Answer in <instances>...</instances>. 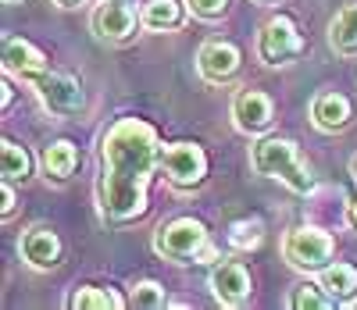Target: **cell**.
<instances>
[{"instance_id":"6da1fadb","label":"cell","mask_w":357,"mask_h":310,"mask_svg":"<svg viewBox=\"0 0 357 310\" xmlns=\"http://www.w3.org/2000/svg\"><path fill=\"white\" fill-rule=\"evenodd\" d=\"M161 164L158 129L143 118H122L100 139V214L114 225L146 214L151 175Z\"/></svg>"},{"instance_id":"7a4b0ae2","label":"cell","mask_w":357,"mask_h":310,"mask_svg":"<svg viewBox=\"0 0 357 310\" xmlns=\"http://www.w3.org/2000/svg\"><path fill=\"white\" fill-rule=\"evenodd\" d=\"M154 250L175 264H204L215 261V246L207 242V228L197 218H175L154 232Z\"/></svg>"},{"instance_id":"3957f363","label":"cell","mask_w":357,"mask_h":310,"mask_svg":"<svg viewBox=\"0 0 357 310\" xmlns=\"http://www.w3.org/2000/svg\"><path fill=\"white\" fill-rule=\"evenodd\" d=\"M254 168L268 178H279L282 185H289L293 193L307 196L314 189V178L311 171L301 164V157H296V146L289 139H279V136H268L254 146Z\"/></svg>"},{"instance_id":"277c9868","label":"cell","mask_w":357,"mask_h":310,"mask_svg":"<svg viewBox=\"0 0 357 310\" xmlns=\"http://www.w3.org/2000/svg\"><path fill=\"white\" fill-rule=\"evenodd\" d=\"M333 254H336V242L329 232H321L314 225H301L293 228L286 239H282V257L296 268V271H321L333 264Z\"/></svg>"},{"instance_id":"5b68a950","label":"cell","mask_w":357,"mask_h":310,"mask_svg":"<svg viewBox=\"0 0 357 310\" xmlns=\"http://www.w3.org/2000/svg\"><path fill=\"white\" fill-rule=\"evenodd\" d=\"M304 50V40H301V29H296V22L289 15H275L268 18L261 25L257 33V57L264 61V65H286V61H293L296 54Z\"/></svg>"},{"instance_id":"8992f818","label":"cell","mask_w":357,"mask_h":310,"mask_svg":"<svg viewBox=\"0 0 357 310\" xmlns=\"http://www.w3.org/2000/svg\"><path fill=\"white\" fill-rule=\"evenodd\" d=\"M36 93H40V100L50 114H61V118H72V114H82L86 111V93L82 86L65 75V72H43L33 79Z\"/></svg>"},{"instance_id":"52a82bcc","label":"cell","mask_w":357,"mask_h":310,"mask_svg":"<svg viewBox=\"0 0 357 310\" xmlns=\"http://www.w3.org/2000/svg\"><path fill=\"white\" fill-rule=\"evenodd\" d=\"M161 168H165L172 185L193 189V185H200L204 175H207V153L197 143H172V146L161 150Z\"/></svg>"},{"instance_id":"ba28073f","label":"cell","mask_w":357,"mask_h":310,"mask_svg":"<svg viewBox=\"0 0 357 310\" xmlns=\"http://www.w3.org/2000/svg\"><path fill=\"white\" fill-rule=\"evenodd\" d=\"M207 286H211V293H215V300H218L222 307H240V303H247V300H250V289H254L250 271H247L240 261H218V264L211 268V274H207Z\"/></svg>"},{"instance_id":"9c48e42d","label":"cell","mask_w":357,"mask_h":310,"mask_svg":"<svg viewBox=\"0 0 357 310\" xmlns=\"http://www.w3.org/2000/svg\"><path fill=\"white\" fill-rule=\"evenodd\" d=\"M232 121H236V129L247 132V136L264 132V129L275 121V104H272V97H268V93H261V89L236 93V100H232Z\"/></svg>"},{"instance_id":"30bf717a","label":"cell","mask_w":357,"mask_h":310,"mask_svg":"<svg viewBox=\"0 0 357 310\" xmlns=\"http://www.w3.org/2000/svg\"><path fill=\"white\" fill-rule=\"evenodd\" d=\"M197 72H200L204 82L222 86L240 72V50L232 43H222V40H207L197 54Z\"/></svg>"},{"instance_id":"8fae6325","label":"cell","mask_w":357,"mask_h":310,"mask_svg":"<svg viewBox=\"0 0 357 310\" xmlns=\"http://www.w3.org/2000/svg\"><path fill=\"white\" fill-rule=\"evenodd\" d=\"M93 33L107 43H126L136 33V11L126 0H100L93 11Z\"/></svg>"},{"instance_id":"7c38bea8","label":"cell","mask_w":357,"mask_h":310,"mask_svg":"<svg viewBox=\"0 0 357 310\" xmlns=\"http://www.w3.org/2000/svg\"><path fill=\"white\" fill-rule=\"evenodd\" d=\"M22 261L33 268V271H50L61 261V239H57L54 228L36 225L22 235Z\"/></svg>"},{"instance_id":"4fadbf2b","label":"cell","mask_w":357,"mask_h":310,"mask_svg":"<svg viewBox=\"0 0 357 310\" xmlns=\"http://www.w3.org/2000/svg\"><path fill=\"white\" fill-rule=\"evenodd\" d=\"M4 72L15 79H29L33 82L36 75L47 72V54L40 47H33L22 36H8L4 40Z\"/></svg>"},{"instance_id":"5bb4252c","label":"cell","mask_w":357,"mask_h":310,"mask_svg":"<svg viewBox=\"0 0 357 310\" xmlns=\"http://www.w3.org/2000/svg\"><path fill=\"white\" fill-rule=\"evenodd\" d=\"M350 100L343 93H318L314 104H311V121L321 132H340L350 125Z\"/></svg>"},{"instance_id":"9a60e30c","label":"cell","mask_w":357,"mask_h":310,"mask_svg":"<svg viewBox=\"0 0 357 310\" xmlns=\"http://www.w3.org/2000/svg\"><path fill=\"white\" fill-rule=\"evenodd\" d=\"M186 18V0L178 4V0H146L143 11H139V22L143 29H151V33H168V29H178Z\"/></svg>"},{"instance_id":"2e32d148","label":"cell","mask_w":357,"mask_h":310,"mask_svg":"<svg viewBox=\"0 0 357 310\" xmlns=\"http://www.w3.org/2000/svg\"><path fill=\"white\" fill-rule=\"evenodd\" d=\"M75 161H79V153H75V143L72 139H57V143L43 146V153H40L43 175L47 178H57V182H65L75 171Z\"/></svg>"},{"instance_id":"e0dca14e","label":"cell","mask_w":357,"mask_h":310,"mask_svg":"<svg viewBox=\"0 0 357 310\" xmlns=\"http://www.w3.org/2000/svg\"><path fill=\"white\" fill-rule=\"evenodd\" d=\"M318 282H321V289L329 293L336 303H347V300L357 293V268L336 261V264H329V268L318 271Z\"/></svg>"},{"instance_id":"ac0fdd59","label":"cell","mask_w":357,"mask_h":310,"mask_svg":"<svg viewBox=\"0 0 357 310\" xmlns=\"http://www.w3.org/2000/svg\"><path fill=\"white\" fill-rule=\"evenodd\" d=\"M329 43H333V50L336 54H357V4H347L336 18H333V25H329Z\"/></svg>"},{"instance_id":"d6986e66","label":"cell","mask_w":357,"mask_h":310,"mask_svg":"<svg viewBox=\"0 0 357 310\" xmlns=\"http://www.w3.org/2000/svg\"><path fill=\"white\" fill-rule=\"evenodd\" d=\"M29 171H33V157L25 153V146H18L15 139L0 143V175L8 182H22L29 178Z\"/></svg>"},{"instance_id":"ffe728a7","label":"cell","mask_w":357,"mask_h":310,"mask_svg":"<svg viewBox=\"0 0 357 310\" xmlns=\"http://www.w3.org/2000/svg\"><path fill=\"white\" fill-rule=\"evenodd\" d=\"M289 307H293V310H329V307H336V300L321 289V282H318V286H314V282H304V286L293 289Z\"/></svg>"},{"instance_id":"44dd1931","label":"cell","mask_w":357,"mask_h":310,"mask_svg":"<svg viewBox=\"0 0 357 310\" xmlns=\"http://www.w3.org/2000/svg\"><path fill=\"white\" fill-rule=\"evenodd\" d=\"M264 239V225L257 218H247V222H236L229 228V246L232 250H257Z\"/></svg>"},{"instance_id":"7402d4cb","label":"cell","mask_w":357,"mask_h":310,"mask_svg":"<svg viewBox=\"0 0 357 310\" xmlns=\"http://www.w3.org/2000/svg\"><path fill=\"white\" fill-rule=\"evenodd\" d=\"M72 307L75 310H107V307H126L114 293L107 289H97V286H82L75 296H72Z\"/></svg>"},{"instance_id":"603a6c76","label":"cell","mask_w":357,"mask_h":310,"mask_svg":"<svg viewBox=\"0 0 357 310\" xmlns=\"http://www.w3.org/2000/svg\"><path fill=\"white\" fill-rule=\"evenodd\" d=\"M129 303L136 307V310H161V307H168V296H165V289L158 286V282H139L136 289H132V296H129Z\"/></svg>"},{"instance_id":"cb8c5ba5","label":"cell","mask_w":357,"mask_h":310,"mask_svg":"<svg viewBox=\"0 0 357 310\" xmlns=\"http://www.w3.org/2000/svg\"><path fill=\"white\" fill-rule=\"evenodd\" d=\"M186 8H190L197 18H218V15H225L229 0H186Z\"/></svg>"},{"instance_id":"d4e9b609","label":"cell","mask_w":357,"mask_h":310,"mask_svg":"<svg viewBox=\"0 0 357 310\" xmlns=\"http://www.w3.org/2000/svg\"><path fill=\"white\" fill-rule=\"evenodd\" d=\"M11 185H15V182L4 178V189H0V214H4V218L15 210V189H11Z\"/></svg>"},{"instance_id":"484cf974","label":"cell","mask_w":357,"mask_h":310,"mask_svg":"<svg viewBox=\"0 0 357 310\" xmlns=\"http://www.w3.org/2000/svg\"><path fill=\"white\" fill-rule=\"evenodd\" d=\"M11 79H15V75H8V79H4V93H0V100H4V111H8V107H11V100H15V89H11Z\"/></svg>"},{"instance_id":"4316f807","label":"cell","mask_w":357,"mask_h":310,"mask_svg":"<svg viewBox=\"0 0 357 310\" xmlns=\"http://www.w3.org/2000/svg\"><path fill=\"white\" fill-rule=\"evenodd\" d=\"M54 4H61V8H75L79 0H54Z\"/></svg>"},{"instance_id":"83f0119b","label":"cell","mask_w":357,"mask_h":310,"mask_svg":"<svg viewBox=\"0 0 357 310\" xmlns=\"http://www.w3.org/2000/svg\"><path fill=\"white\" fill-rule=\"evenodd\" d=\"M350 222H354V225H357V200H354V203H350Z\"/></svg>"},{"instance_id":"f1b7e54d","label":"cell","mask_w":357,"mask_h":310,"mask_svg":"<svg viewBox=\"0 0 357 310\" xmlns=\"http://www.w3.org/2000/svg\"><path fill=\"white\" fill-rule=\"evenodd\" d=\"M350 175H354V182H357V153H354V161H350Z\"/></svg>"},{"instance_id":"f546056e","label":"cell","mask_w":357,"mask_h":310,"mask_svg":"<svg viewBox=\"0 0 357 310\" xmlns=\"http://www.w3.org/2000/svg\"><path fill=\"white\" fill-rule=\"evenodd\" d=\"M347 307H350V310H357V296H350V300H347Z\"/></svg>"},{"instance_id":"4dcf8cb0","label":"cell","mask_w":357,"mask_h":310,"mask_svg":"<svg viewBox=\"0 0 357 310\" xmlns=\"http://www.w3.org/2000/svg\"><path fill=\"white\" fill-rule=\"evenodd\" d=\"M4 4H18V0H4Z\"/></svg>"}]
</instances>
